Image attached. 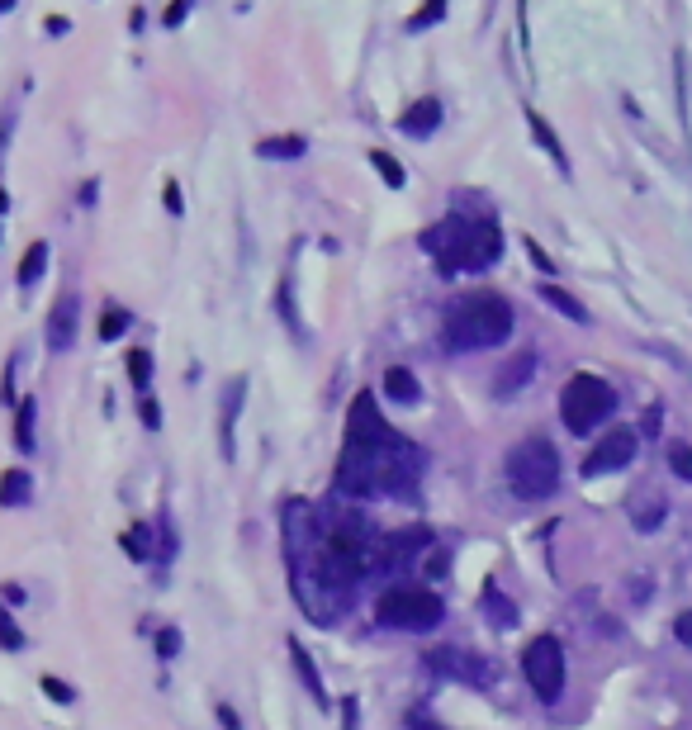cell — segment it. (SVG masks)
Listing matches in <instances>:
<instances>
[{
    "mask_svg": "<svg viewBox=\"0 0 692 730\" xmlns=\"http://www.w3.org/2000/svg\"><path fill=\"white\" fill-rule=\"evenodd\" d=\"M0 650H24V631H19V621L0 607Z\"/></svg>",
    "mask_w": 692,
    "mask_h": 730,
    "instance_id": "cell-27",
    "label": "cell"
},
{
    "mask_svg": "<svg viewBox=\"0 0 692 730\" xmlns=\"http://www.w3.org/2000/svg\"><path fill=\"white\" fill-rule=\"evenodd\" d=\"M669 465H674L678 479H692V446L688 441H674V446H669Z\"/></svg>",
    "mask_w": 692,
    "mask_h": 730,
    "instance_id": "cell-30",
    "label": "cell"
},
{
    "mask_svg": "<svg viewBox=\"0 0 692 730\" xmlns=\"http://www.w3.org/2000/svg\"><path fill=\"white\" fill-rule=\"evenodd\" d=\"M342 712H346V730H356V697H346Z\"/></svg>",
    "mask_w": 692,
    "mask_h": 730,
    "instance_id": "cell-42",
    "label": "cell"
},
{
    "mask_svg": "<svg viewBox=\"0 0 692 730\" xmlns=\"http://www.w3.org/2000/svg\"><path fill=\"white\" fill-rule=\"evenodd\" d=\"M0 399L15 403V361H5V375H0Z\"/></svg>",
    "mask_w": 692,
    "mask_h": 730,
    "instance_id": "cell-34",
    "label": "cell"
},
{
    "mask_svg": "<svg viewBox=\"0 0 692 730\" xmlns=\"http://www.w3.org/2000/svg\"><path fill=\"white\" fill-rule=\"evenodd\" d=\"M162 195H166V209H171V214H181V209H185V200H181V185H176V181H166V190H162Z\"/></svg>",
    "mask_w": 692,
    "mask_h": 730,
    "instance_id": "cell-36",
    "label": "cell"
},
{
    "mask_svg": "<svg viewBox=\"0 0 692 730\" xmlns=\"http://www.w3.org/2000/svg\"><path fill=\"white\" fill-rule=\"evenodd\" d=\"M48 242L34 238L29 247H24V256H19V290H34L38 280H43V271H48Z\"/></svg>",
    "mask_w": 692,
    "mask_h": 730,
    "instance_id": "cell-18",
    "label": "cell"
},
{
    "mask_svg": "<svg viewBox=\"0 0 692 730\" xmlns=\"http://www.w3.org/2000/svg\"><path fill=\"white\" fill-rule=\"evenodd\" d=\"M304 152H309V138H299V133H280V138H261L256 143L261 162H299Z\"/></svg>",
    "mask_w": 692,
    "mask_h": 730,
    "instance_id": "cell-16",
    "label": "cell"
},
{
    "mask_svg": "<svg viewBox=\"0 0 692 730\" xmlns=\"http://www.w3.org/2000/svg\"><path fill=\"white\" fill-rule=\"evenodd\" d=\"M659 418H664V413H659V408H650V413H645V427H640V432H645V437H655V432H659Z\"/></svg>",
    "mask_w": 692,
    "mask_h": 730,
    "instance_id": "cell-40",
    "label": "cell"
},
{
    "mask_svg": "<svg viewBox=\"0 0 692 730\" xmlns=\"http://www.w3.org/2000/svg\"><path fill=\"white\" fill-rule=\"evenodd\" d=\"M76 294L67 290V294H57V304H53V313H48V347L53 351H72L76 347Z\"/></svg>",
    "mask_w": 692,
    "mask_h": 730,
    "instance_id": "cell-11",
    "label": "cell"
},
{
    "mask_svg": "<svg viewBox=\"0 0 692 730\" xmlns=\"http://www.w3.org/2000/svg\"><path fill=\"white\" fill-rule=\"evenodd\" d=\"M441 15H446V5H441V0H427V5H422L418 15H413L408 24H403V29H408V34H418V29H427V24H437Z\"/></svg>",
    "mask_w": 692,
    "mask_h": 730,
    "instance_id": "cell-28",
    "label": "cell"
},
{
    "mask_svg": "<svg viewBox=\"0 0 692 730\" xmlns=\"http://www.w3.org/2000/svg\"><path fill=\"white\" fill-rule=\"evenodd\" d=\"M34 422H38V403L34 399H19L15 403V446H19V456H34V451H38Z\"/></svg>",
    "mask_w": 692,
    "mask_h": 730,
    "instance_id": "cell-20",
    "label": "cell"
},
{
    "mask_svg": "<svg viewBox=\"0 0 692 730\" xmlns=\"http://www.w3.org/2000/svg\"><path fill=\"white\" fill-rule=\"evenodd\" d=\"M157 555H162V560L176 555V531H171V517H162V546H157Z\"/></svg>",
    "mask_w": 692,
    "mask_h": 730,
    "instance_id": "cell-33",
    "label": "cell"
},
{
    "mask_svg": "<svg viewBox=\"0 0 692 730\" xmlns=\"http://www.w3.org/2000/svg\"><path fill=\"white\" fill-rule=\"evenodd\" d=\"M413 730H446V726H437V721H413Z\"/></svg>",
    "mask_w": 692,
    "mask_h": 730,
    "instance_id": "cell-43",
    "label": "cell"
},
{
    "mask_svg": "<svg viewBox=\"0 0 692 730\" xmlns=\"http://www.w3.org/2000/svg\"><path fill=\"white\" fill-rule=\"evenodd\" d=\"M157 655L162 659L181 655V631H176V626H162V631H157Z\"/></svg>",
    "mask_w": 692,
    "mask_h": 730,
    "instance_id": "cell-31",
    "label": "cell"
},
{
    "mask_svg": "<svg viewBox=\"0 0 692 730\" xmlns=\"http://www.w3.org/2000/svg\"><path fill=\"white\" fill-rule=\"evenodd\" d=\"M674 636H678V640H683V645H688V650H692V607H688V612H678V621H674Z\"/></svg>",
    "mask_w": 692,
    "mask_h": 730,
    "instance_id": "cell-35",
    "label": "cell"
},
{
    "mask_svg": "<svg viewBox=\"0 0 692 730\" xmlns=\"http://www.w3.org/2000/svg\"><path fill=\"white\" fill-rule=\"evenodd\" d=\"M290 664L294 674L304 678V693L318 702V707H328V688H323V674H318V664H313V655L299 645V636H290Z\"/></svg>",
    "mask_w": 692,
    "mask_h": 730,
    "instance_id": "cell-15",
    "label": "cell"
},
{
    "mask_svg": "<svg viewBox=\"0 0 692 730\" xmlns=\"http://www.w3.org/2000/svg\"><path fill=\"white\" fill-rule=\"evenodd\" d=\"M95 195H100V185H95V181H86V185H81V204H86V209H91V204H95Z\"/></svg>",
    "mask_w": 692,
    "mask_h": 730,
    "instance_id": "cell-41",
    "label": "cell"
},
{
    "mask_svg": "<svg viewBox=\"0 0 692 730\" xmlns=\"http://www.w3.org/2000/svg\"><path fill=\"white\" fill-rule=\"evenodd\" d=\"M43 693L53 697V702H62V707H67V702H76V688H72V683H62V678H53V674H43Z\"/></svg>",
    "mask_w": 692,
    "mask_h": 730,
    "instance_id": "cell-32",
    "label": "cell"
},
{
    "mask_svg": "<svg viewBox=\"0 0 692 730\" xmlns=\"http://www.w3.org/2000/svg\"><path fill=\"white\" fill-rule=\"evenodd\" d=\"M527 124H531V133H536V143H541V147H546V152H550V162H555V166H560V171H565V176H569V152H565V143L555 138V128H550V124H546V119H541V114H536V110H527Z\"/></svg>",
    "mask_w": 692,
    "mask_h": 730,
    "instance_id": "cell-21",
    "label": "cell"
},
{
    "mask_svg": "<svg viewBox=\"0 0 692 730\" xmlns=\"http://www.w3.org/2000/svg\"><path fill=\"white\" fill-rule=\"evenodd\" d=\"M138 418H143L147 432H162V403L152 394H138Z\"/></svg>",
    "mask_w": 692,
    "mask_h": 730,
    "instance_id": "cell-29",
    "label": "cell"
},
{
    "mask_svg": "<svg viewBox=\"0 0 692 730\" xmlns=\"http://www.w3.org/2000/svg\"><path fill=\"white\" fill-rule=\"evenodd\" d=\"M422 451L408 437H399L384 422L380 403L370 389H361L351 408H346V441L342 460H337V489L351 498H370V493H413L422 475Z\"/></svg>",
    "mask_w": 692,
    "mask_h": 730,
    "instance_id": "cell-1",
    "label": "cell"
},
{
    "mask_svg": "<svg viewBox=\"0 0 692 730\" xmlns=\"http://www.w3.org/2000/svg\"><path fill=\"white\" fill-rule=\"evenodd\" d=\"M484 612L493 617V626H498V631H508V626H517V607H512L508 598L498 593V584L484 588Z\"/></svg>",
    "mask_w": 692,
    "mask_h": 730,
    "instance_id": "cell-23",
    "label": "cell"
},
{
    "mask_svg": "<svg viewBox=\"0 0 692 730\" xmlns=\"http://www.w3.org/2000/svg\"><path fill=\"white\" fill-rule=\"evenodd\" d=\"M536 375V351H517L503 370H498V380H493V394L498 399H512V394H522L527 389V380Z\"/></svg>",
    "mask_w": 692,
    "mask_h": 730,
    "instance_id": "cell-12",
    "label": "cell"
},
{
    "mask_svg": "<svg viewBox=\"0 0 692 730\" xmlns=\"http://www.w3.org/2000/svg\"><path fill=\"white\" fill-rule=\"evenodd\" d=\"M24 503H34V475L19 470V465H10V470L0 475V508H24Z\"/></svg>",
    "mask_w": 692,
    "mask_h": 730,
    "instance_id": "cell-17",
    "label": "cell"
},
{
    "mask_svg": "<svg viewBox=\"0 0 692 730\" xmlns=\"http://www.w3.org/2000/svg\"><path fill=\"white\" fill-rule=\"evenodd\" d=\"M427 664L446 678H460V683H470V688H489L498 669H493L484 655H470V650H451V645H441V650H427Z\"/></svg>",
    "mask_w": 692,
    "mask_h": 730,
    "instance_id": "cell-8",
    "label": "cell"
},
{
    "mask_svg": "<svg viewBox=\"0 0 692 730\" xmlns=\"http://www.w3.org/2000/svg\"><path fill=\"white\" fill-rule=\"evenodd\" d=\"M517 313L498 290H465L446 304L441 318V347L446 351H489L512 337Z\"/></svg>",
    "mask_w": 692,
    "mask_h": 730,
    "instance_id": "cell-3",
    "label": "cell"
},
{
    "mask_svg": "<svg viewBox=\"0 0 692 730\" xmlns=\"http://www.w3.org/2000/svg\"><path fill=\"white\" fill-rule=\"evenodd\" d=\"M242 403H247V375H233L223 384V403H219V446L223 460H237V418H242Z\"/></svg>",
    "mask_w": 692,
    "mask_h": 730,
    "instance_id": "cell-10",
    "label": "cell"
},
{
    "mask_svg": "<svg viewBox=\"0 0 692 730\" xmlns=\"http://www.w3.org/2000/svg\"><path fill=\"white\" fill-rule=\"evenodd\" d=\"M441 124V100H418V105H408V110L399 114V128L408 133V138H432Z\"/></svg>",
    "mask_w": 692,
    "mask_h": 730,
    "instance_id": "cell-14",
    "label": "cell"
},
{
    "mask_svg": "<svg viewBox=\"0 0 692 730\" xmlns=\"http://www.w3.org/2000/svg\"><path fill=\"white\" fill-rule=\"evenodd\" d=\"M541 299H546L555 313H565L569 323H588V309H583V304L569 290H560V285H541Z\"/></svg>",
    "mask_w": 692,
    "mask_h": 730,
    "instance_id": "cell-22",
    "label": "cell"
},
{
    "mask_svg": "<svg viewBox=\"0 0 692 730\" xmlns=\"http://www.w3.org/2000/svg\"><path fill=\"white\" fill-rule=\"evenodd\" d=\"M370 162H375V171H380V181L389 185V190H403V185H408V171L399 166L394 152H370Z\"/></svg>",
    "mask_w": 692,
    "mask_h": 730,
    "instance_id": "cell-25",
    "label": "cell"
},
{
    "mask_svg": "<svg viewBox=\"0 0 692 730\" xmlns=\"http://www.w3.org/2000/svg\"><path fill=\"white\" fill-rule=\"evenodd\" d=\"M441 617H446V603H441V593L432 588H389L380 593V603H375V621L380 626H394V631H437Z\"/></svg>",
    "mask_w": 692,
    "mask_h": 730,
    "instance_id": "cell-6",
    "label": "cell"
},
{
    "mask_svg": "<svg viewBox=\"0 0 692 730\" xmlns=\"http://www.w3.org/2000/svg\"><path fill=\"white\" fill-rule=\"evenodd\" d=\"M422 252L437 261V271H489L503 256V228L489 214H451L422 233Z\"/></svg>",
    "mask_w": 692,
    "mask_h": 730,
    "instance_id": "cell-2",
    "label": "cell"
},
{
    "mask_svg": "<svg viewBox=\"0 0 692 730\" xmlns=\"http://www.w3.org/2000/svg\"><path fill=\"white\" fill-rule=\"evenodd\" d=\"M128 323H133V313L124 309V304H105V313H100V337L105 342H114V337H124Z\"/></svg>",
    "mask_w": 692,
    "mask_h": 730,
    "instance_id": "cell-26",
    "label": "cell"
},
{
    "mask_svg": "<svg viewBox=\"0 0 692 730\" xmlns=\"http://www.w3.org/2000/svg\"><path fill=\"white\" fill-rule=\"evenodd\" d=\"M636 446L640 437L631 432V427H612L607 437L588 451V460H583V475L593 479V475H612V470H626L631 460H636Z\"/></svg>",
    "mask_w": 692,
    "mask_h": 730,
    "instance_id": "cell-9",
    "label": "cell"
},
{
    "mask_svg": "<svg viewBox=\"0 0 692 730\" xmlns=\"http://www.w3.org/2000/svg\"><path fill=\"white\" fill-rule=\"evenodd\" d=\"M527 252H531V261H536V266H541V271H546V275L555 271V266H550V256L541 252V247H536V242H531V238H527Z\"/></svg>",
    "mask_w": 692,
    "mask_h": 730,
    "instance_id": "cell-39",
    "label": "cell"
},
{
    "mask_svg": "<svg viewBox=\"0 0 692 730\" xmlns=\"http://www.w3.org/2000/svg\"><path fill=\"white\" fill-rule=\"evenodd\" d=\"M185 15H190V5H185V0H176V5H166V15H162V19L171 24V29H176V24H181Z\"/></svg>",
    "mask_w": 692,
    "mask_h": 730,
    "instance_id": "cell-37",
    "label": "cell"
},
{
    "mask_svg": "<svg viewBox=\"0 0 692 730\" xmlns=\"http://www.w3.org/2000/svg\"><path fill=\"white\" fill-rule=\"evenodd\" d=\"M508 489L527 503H541L560 489V451L546 437H527L508 451Z\"/></svg>",
    "mask_w": 692,
    "mask_h": 730,
    "instance_id": "cell-4",
    "label": "cell"
},
{
    "mask_svg": "<svg viewBox=\"0 0 692 730\" xmlns=\"http://www.w3.org/2000/svg\"><path fill=\"white\" fill-rule=\"evenodd\" d=\"M152 370H157V365H152V351L147 347H133L128 351V380H133V389H152Z\"/></svg>",
    "mask_w": 692,
    "mask_h": 730,
    "instance_id": "cell-24",
    "label": "cell"
},
{
    "mask_svg": "<svg viewBox=\"0 0 692 730\" xmlns=\"http://www.w3.org/2000/svg\"><path fill=\"white\" fill-rule=\"evenodd\" d=\"M612 408H617V389L602 380V375H569V384L560 389V422H565L574 437H588L598 422L612 418Z\"/></svg>",
    "mask_w": 692,
    "mask_h": 730,
    "instance_id": "cell-5",
    "label": "cell"
},
{
    "mask_svg": "<svg viewBox=\"0 0 692 730\" xmlns=\"http://www.w3.org/2000/svg\"><path fill=\"white\" fill-rule=\"evenodd\" d=\"M384 394H389L394 403H418L422 384H418V375H413L408 365H389V370H384Z\"/></svg>",
    "mask_w": 692,
    "mask_h": 730,
    "instance_id": "cell-19",
    "label": "cell"
},
{
    "mask_svg": "<svg viewBox=\"0 0 692 730\" xmlns=\"http://www.w3.org/2000/svg\"><path fill=\"white\" fill-rule=\"evenodd\" d=\"M626 512H631V527L636 531H659V522L669 517V503H664V493L640 489V493H631Z\"/></svg>",
    "mask_w": 692,
    "mask_h": 730,
    "instance_id": "cell-13",
    "label": "cell"
},
{
    "mask_svg": "<svg viewBox=\"0 0 692 730\" xmlns=\"http://www.w3.org/2000/svg\"><path fill=\"white\" fill-rule=\"evenodd\" d=\"M522 674H527L531 693L541 697V702H555V697L565 693V645L555 636H536L522 650Z\"/></svg>",
    "mask_w": 692,
    "mask_h": 730,
    "instance_id": "cell-7",
    "label": "cell"
},
{
    "mask_svg": "<svg viewBox=\"0 0 692 730\" xmlns=\"http://www.w3.org/2000/svg\"><path fill=\"white\" fill-rule=\"evenodd\" d=\"M219 726L223 730H242V721H237V712L228 707V702H219Z\"/></svg>",
    "mask_w": 692,
    "mask_h": 730,
    "instance_id": "cell-38",
    "label": "cell"
}]
</instances>
